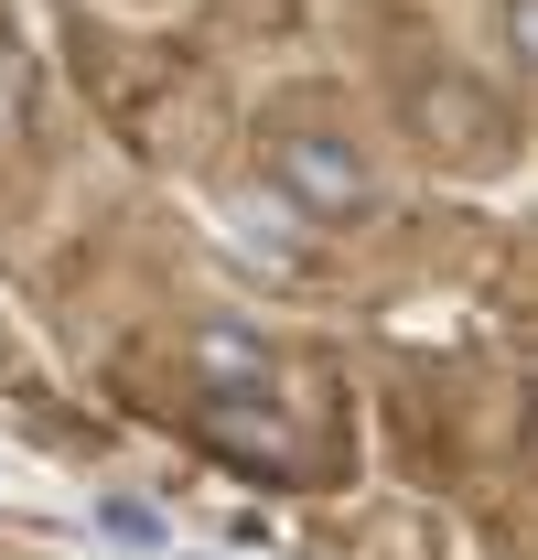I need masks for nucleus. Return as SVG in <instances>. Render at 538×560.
<instances>
[{
  "mask_svg": "<svg viewBox=\"0 0 538 560\" xmlns=\"http://www.w3.org/2000/svg\"><path fill=\"white\" fill-rule=\"evenodd\" d=\"M269 195L291 215H313V226H355V215L377 206V173H366V151L335 130H269Z\"/></svg>",
  "mask_w": 538,
  "mask_h": 560,
  "instance_id": "nucleus-1",
  "label": "nucleus"
},
{
  "mask_svg": "<svg viewBox=\"0 0 538 560\" xmlns=\"http://www.w3.org/2000/svg\"><path fill=\"white\" fill-rule=\"evenodd\" d=\"M184 388L204 399V420H269L280 366H269V346L248 324H195L184 335Z\"/></svg>",
  "mask_w": 538,
  "mask_h": 560,
  "instance_id": "nucleus-2",
  "label": "nucleus"
}]
</instances>
